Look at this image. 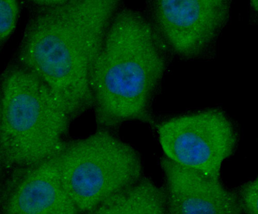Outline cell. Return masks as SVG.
I'll list each match as a JSON object with an SVG mask.
<instances>
[{
  "mask_svg": "<svg viewBox=\"0 0 258 214\" xmlns=\"http://www.w3.org/2000/svg\"><path fill=\"white\" fill-rule=\"evenodd\" d=\"M20 4L16 0L0 2V41L1 45L14 32L18 20Z\"/></svg>",
  "mask_w": 258,
  "mask_h": 214,
  "instance_id": "cell-10",
  "label": "cell"
},
{
  "mask_svg": "<svg viewBox=\"0 0 258 214\" xmlns=\"http://www.w3.org/2000/svg\"><path fill=\"white\" fill-rule=\"evenodd\" d=\"M168 53L145 15L124 6L118 10L91 78L100 128L112 130L131 121L154 123L152 106Z\"/></svg>",
  "mask_w": 258,
  "mask_h": 214,
  "instance_id": "cell-2",
  "label": "cell"
},
{
  "mask_svg": "<svg viewBox=\"0 0 258 214\" xmlns=\"http://www.w3.org/2000/svg\"><path fill=\"white\" fill-rule=\"evenodd\" d=\"M157 132L166 157L217 180L238 141L231 119L216 109L167 119L159 124Z\"/></svg>",
  "mask_w": 258,
  "mask_h": 214,
  "instance_id": "cell-5",
  "label": "cell"
},
{
  "mask_svg": "<svg viewBox=\"0 0 258 214\" xmlns=\"http://www.w3.org/2000/svg\"><path fill=\"white\" fill-rule=\"evenodd\" d=\"M2 174L0 206L3 213H79L63 186L56 157Z\"/></svg>",
  "mask_w": 258,
  "mask_h": 214,
  "instance_id": "cell-7",
  "label": "cell"
},
{
  "mask_svg": "<svg viewBox=\"0 0 258 214\" xmlns=\"http://www.w3.org/2000/svg\"><path fill=\"white\" fill-rule=\"evenodd\" d=\"M16 62L44 82L72 121L93 107L91 78L117 0H34Z\"/></svg>",
  "mask_w": 258,
  "mask_h": 214,
  "instance_id": "cell-1",
  "label": "cell"
},
{
  "mask_svg": "<svg viewBox=\"0 0 258 214\" xmlns=\"http://www.w3.org/2000/svg\"><path fill=\"white\" fill-rule=\"evenodd\" d=\"M56 160L63 186L79 213L91 214L107 198L143 176L136 150L105 128L67 141Z\"/></svg>",
  "mask_w": 258,
  "mask_h": 214,
  "instance_id": "cell-4",
  "label": "cell"
},
{
  "mask_svg": "<svg viewBox=\"0 0 258 214\" xmlns=\"http://www.w3.org/2000/svg\"><path fill=\"white\" fill-rule=\"evenodd\" d=\"M72 121L47 86L17 62L0 79V165L3 171L57 157Z\"/></svg>",
  "mask_w": 258,
  "mask_h": 214,
  "instance_id": "cell-3",
  "label": "cell"
},
{
  "mask_svg": "<svg viewBox=\"0 0 258 214\" xmlns=\"http://www.w3.org/2000/svg\"><path fill=\"white\" fill-rule=\"evenodd\" d=\"M169 214L242 213L234 190L221 180L164 157L160 161Z\"/></svg>",
  "mask_w": 258,
  "mask_h": 214,
  "instance_id": "cell-8",
  "label": "cell"
},
{
  "mask_svg": "<svg viewBox=\"0 0 258 214\" xmlns=\"http://www.w3.org/2000/svg\"><path fill=\"white\" fill-rule=\"evenodd\" d=\"M168 213L164 187L143 176L107 198L91 213Z\"/></svg>",
  "mask_w": 258,
  "mask_h": 214,
  "instance_id": "cell-9",
  "label": "cell"
},
{
  "mask_svg": "<svg viewBox=\"0 0 258 214\" xmlns=\"http://www.w3.org/2000/svg\"><path fill=\"white\" fill-rule=\"evenodd\" d=\"M230 3L224 0L150 1L147 19L168 53L183 58L203 54L226 25Z\"/></svg>",
  "mask_w": 258,
  "mask_h": 214,
  "instance_id": "cell-6",
  "label": "cell"
},
{
  "mask_svg": "<svg viewBox=\"0 0 258 214\" xmlns=\"http://www.w3.org/2000/svg\"><path fill=\"white\" fill-rule=\"evenodd\" d=\"M234 190L242 213L257 214V178L243 184Z\"/></svg>",
  "mask_w": 258,
  "mask_h": 214,
  "instance_id": "cell-11",
  "label": "cell"
}]
</instances>
